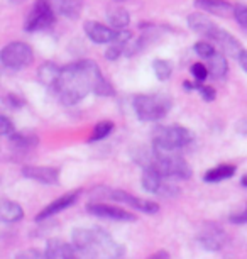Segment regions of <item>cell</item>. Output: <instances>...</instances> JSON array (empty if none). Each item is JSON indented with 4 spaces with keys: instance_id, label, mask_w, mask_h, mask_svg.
<instances>
[{
    "instance_id": "f35d334b",
    "label": "cell",
    "mask_w": 247,
    "mask_h": 259,
    "mask_svg": "<svg viewBox=\"0 0 247 259\" xmlns=\"http://www.w3.org/2000/svg\"><path fill=\"white\" fill-rule=\"evenodd\" d=\"M240 183H242V187H247V175H244V177H242Z\"/></svg>"
},
{
    "instance_id": "9c48e42d",
    "label": "cell",
    "mask_w": 247,
    "mask_h": 259,
    "mask_svg": "<svg viewBox=\"0 0 247 259\" xmlns=\"http://www.w3.org/2000/svg\"><path fill=\"white\" fill-rule=\"evenodd\" d=\"M88 212L95 217L100 219H109V221L114 222H134L135 215L127 212V210L120 208V207H114V205H105V203H90Z\"/></svg>"
},
{
    "instance_id": "2e32d148",
    "label": "cell",
    "mask_w": 247,
    "mask_h": 259,
    "mask_svg": "<svg viewBox=\"0 0 247 259\" xmlns=\"http://www.w3.org/2000/svg\"><path fill=\"white\" fill-rule=\"evenodd\" d=\"M188 26L191 31H195L200 36H205L208 39H212V36L215 34V31L219 29L215 22H212L210 19L203 14H190L188 16Z\"/></svg>"
},
{
    "instance_id": "603a6c76",
    "label": "cell",
    "mask_w": 247,
    "mask_h": 259,
    "mask_svg": "<svg viewBox=\"0 0 247 259\" xmlns=\"http://www.w3.org/2000/svg\"><path fill=\"white\" fill-rule=\"evenodd\" d=\"M163 177L158 169L151 168V166H146L142 173V188L146 190L147 193H159V190L163 187Z\"/></svg>"
},
{
    "instance_id": "d590c367",
    "label": "cell",
    "mask_w": 247,
    "mask_h": 259,
    "mask_svg": "<svg viewBox=\"0 0 247 259\" xmlns=\"http://www.w3.org/2000/svg\"><path fill=\"white\" fill-rule=\"evenodd\" d=\"M239 63H240V66L244 68V71L247 73V51L242 50V53L239 55Z\"/></svg>"
},
{
    "instance_id": "44dd1931",
    "label": "cell",
    "mask_w": 247,
    "mask_h": 259,
    "mask_svg": "<svg viewBox=\"0 0 247 259\" xmlns=\"http://www.w3.org/2000/svg\"><path fill=\"white\" fill-rule=\"evenodd\" d=\"M60 73H61V68L58 65H55V63H44V65L39 68V71H37V78H39V81L47 90L55 92L56 83L60 80Z\"/></svg>"
},
{
    "instance_id": "cb8c5ba5",
    "label": "cell",
    "mask_w": 247,
    "mask_h": 259,
    "mask_svg": "<svg viewBox=\"0 0 247 259\" xmlns=\"http://www.w3.org/2000/svg\"><path fill=\"white\" fill-rule=\"evenodd\" d=\"M234 175H235V166L220 164V166H217V168H212L210 171H207L203 180H205L207 183H219L222 180L232 178Z\"/></svg>"
},
{
    "instance_id": "836d02e7",
    "label": "cell",
    "mask_w": 247,
    "mask_h": 259,
    "mask_svg": "<svg viewBox=\"0 0 247 259\" xmlns=\"http://www.w3.org/2000/svg\"><path fill=\"white\" fill-rule=\"evenodd\" d=\"M17 257H21V259H29V257L39 259V257H44V254L39 252V251H37V249H29V251H26V252L17 254Z\"/></svg>"
},
{
    "instance_id": "6da1fadb",
    "label": "cell",
    "mask_w": 247,
    "mask_h": 259,
    "mask_svg": "<svg viewBox=\"0 0 247 259\" xmlns=\"http://www.w3.org/2000/svg\"><path fill=\"white\" fill-rule=\"evenodd\" d=\"M93 92L98 97H112L114 87L102 75L98 65L90 60H81L61 68L60 80L53 94L66 105H75Z\"/></svg>"
},
{
    "instance_id": "83f0119b",
    "label": "cell",
    "mask_w": 247,
    "mask_h": 259,
    "mask_svg": "<svg viewBox=\"0 0 247 259\" xmlns=\"http://www.w3.org/2000/svg\"><path fill=\"white\" fill-rule=\"evenodd\" d=\"M153 70L154 73H156V78L158 80H168L169 76H171V73H173V66H171V63L166 61V60H156L153 63Z\"/></svg>"
},
{
    "instance_id": "7402d4cb",
    "label": "cell",
    "mask_w": 247,
    "mask_h": 259,
    "mask_svg": "<svg viewBox=\"0 0 247 259\" xmlns=\"http://www.w3.org/2000/svg\"><path fill=\"white\" fill-rule=\"evenodd\" d=\"M208 60V75H212L217 80H220V78H224L227 75V71H229V63H227L225 56L222 55V53L215 51L212 56L207 58Z\"/></svg>"
},
{
    "instance_id": "30bf717a",
    "label": "cell",
    "mask_w": 247,
    "mask_h": 259,
    "mask_svg": "<svg viewBox=\"0 0 247 259\" xmlns=\"http://www.w3.org/2000/svg\"><path fill=\"white\" fill-rule=\"evenodd\" d=\"M22 177L44 185H58L60 183V169L51 168V166H24Z\"/></svg>"
},
{
    "instance_id": "74e56055",
    "label": "cell",
    "mask_w": 247,
    "mask_h": 259,
    "mask_svg": "<svg viewBox=\"0 0 247 259\" xmlns=\"http://www.w3.org/2000/svg\"><path fill=\"white\" fill-rule=\"evenodd\" d=\"M6 109H7V104H6V100H2V99H0V115H2L4 112H6Z\"/></svg>"
},
{
    "instance_id": "1f68e13d",
    "label": "cell",
    "mask_w": 247,
    "mask_h": 259,
    "mask_svg": "<svg viewBox=\"0 0 247 259\" xmlns=\"http://www.w3.org/2000/svg\"><path fill=\"white\" fill-rule=\"evenodd\" d=\"M191 75L195 76L196 80L203 81L208 76V68L205 65H202V63H195V65H191Z\"/></svg>"
},
{
    "instance_id": "60d3db41",
    "label": "cell",
    "mask_w": 247,
    "mask_h": 259,
    "mask_svg": "<svg viewBox=\"0 0 247 259\" xmlns=\"http://www.w3.org/2000/svg\"><path fill=\"white\" fill-rule=\"evenodd\" d=\"M117 2H122V0H117Z\"/></svg>"
},
{
    "instance_id": "4dcf8cb0",
    "label": "cell",
    "mask_w": 247,
    "mask_h": 259,
    "mask_svg": "<svg viewBox=\"0 0 247 259\" xmlns=\"http://www.w3.org/2000/svg\"><path fill=\"white\" fill-rule=\"evenodd\" d=\"M14 133V124L12 120L6 115H0V136H11Z\"/></svg>"
},
{
    "instance_id": "ffe728a7",
    "label": "cell",
    "mask_w": 247,
    "mask_h": 259,
    "mask_svg": "<svg viewBox=\"0 0 247 259\" xmlns=\"http://www.w3.org/2000/svg\"><path fill=\"white\" fill-rule=\"evenodd\" d=\"M195 6L198 9H202V11L215 14V16H220V17L234 14L232 4L225 2V0H195Z\"/></svg>"
},
{
    "instance_id": "5bb4252c",
    "label": "cell",
    "mask_w": 247,
    "mask_h": 259,
    "mask_svg": "<svg viewBox=\"0 0 247 259\" xmlns=\"http://www.w3.org/2000/svg\"><path fill=\"white\" fill-rule=\"evenodd\" d=\"M76 256H78L76 247L71 246V244H66L65 241L51 239V241H47L46 244L44 257L47 259H73Z\"/></svg>"
},
{
    "instance_id": "f1b7e54d",
    "label": "cell",
    "mask_w": 247,
    "mask_h": 259,
    "mask_svg": "<svg viewBox=\"0 0 247 259\" xmlns=\"http://www.w3.org/2000/svg\"><path fill=\"white\" fill-rule=\"evenodd\" d=\"M234 17L237 24L247 31V6L245 4H239V6L234 7Z\"/></svg>"
},
{
    "instance_id": "d4e9b609",
    "label": "cell",
    "mask_w": 247,
    "mask_h": 259,
    "mask_svg": "<svg viewBox=\"0 0 247 259\" xmlns=\"http://www.w3.org/2000/svg\"><path fill=\"white\" fill-rule=\"evenodd\" d=\"M107 21L110 24V27H114L115 31H119V29H125L129 26L130 16H129V12L125 11V9L117 7V9H114V11H109Z\"/></svg>"
},
{
    "instance_id": "9a60e30c",
    "label": "cell",
    "mask_w": 247,
    "mask_h": 259,
    "mask_svg": "<svg viewBox=\"0 0 247 259\" xmlns=\"http://www.w3.org/2000/svg\"><path fill=\"white\" fill-rule=\"evenodd\" d=\"M212 41H215L217 45L222 48V51L227 53L232 58H239V55L242 53V46L237 39L232 36L230 32L224 31V29H217L215 34L212 36Z\"/></svg>"
},
{
    "instance_id": "8d00e7d4",
    "label": "cell",
    "mask_w": 247,
    "mask_h": 259,
    "mask_svg": "<svg viewBox=\"0 0 247 259\" xmlns=\"http://www.w3.org/2000/svg\"><path fill=\"white\" fill-rule=\"evenodd\" d=\"M153 257H156V259H159V257H169V254L166 251H159L156 254H153Z\"/></svg>"
},
{
    "instance_id": "7a4b0ae2",
    "label": "cell",
    "mask_w": 247,
    "mask_h": 259,
    "mask_svg": "<svg viewBox=\"0 0 247 259\" xmlns=\"http://www.w3.org/2000/svg\"><path fill=\"white\" fill-rule=\"evenodd\" d=\"M73 246L76 251L88 257H107L119 259L124 256V246H120L112 239V236L100 227H80L71 234Z\"/></svg>"
},
{
    "instance_id": "f546056e",
    "label": "cell",
    "mask_w": 247,
    "mask_h": 259,
    "mask_svg": "<svg viewBox=\"0 0 247 259\" xmlns=\"http://www.w3.org/2000/svg\"><path fill=\"white\" fill-rule=\"evenodd\" d=\"M195 51H196L198 56H202V58H205V60H207L208 56H212L215 53V48L212 45H208V42L200 41V42H196V45H195Z\"/></svg>"
},
{
    "instance_id": "8992f818",
    "label": "cell",
    "mask_w": 247,
    "mask_h": 259,
    "mask_svg": "<svg viewBox=\"0 0 247 259\" xmlns=\"http://www.w3.org/2000/svg\"><path fill=\"white\" fill-rule=\"evenodd\" d=\"M34 60L32 48L21 41L9 42L0 51V63L11 70H22L29 66Z\"/></svg>"
},
{
    "instance_id": "d6986e66",
    "label": "cell",
    "mask_w": 247,
    "mask_h": 259,
    "mask_svg": "<svg viewBox=\"0 0 247 259\" xmlns=\"http://www.w3.org/2000/svg\"><path fill=\"white\" fill-rule=\"evenodd\" d=\"M24 217V210L17 202L7 198H0V222L14 224Z\"/></svg>"
},
{
    "instance_id": "52a82bcc",
    "label": "cell",
    "mask_w": 247,
    "mask_h": 259,
    "mask_svg": "<svg viewBox=\"0 0 247 259\" xmlns=\"http://www.w3.org/2000/svg\"><path fill=\"white\" fill-rule=\"evenodd\" d=\"M53 24H55V9L51 7L50 0H36L26 17L24 29L27 32H37L50 29Z\"/></svg>"
},
{
    "instance_id": "4316f807",
    "label": "cell",
    "mask_w": 247,
    "mask_h": 259,
    "mask_svg": "<svg viewBox=\"0 0 247 259\" xmlns=\"http://www.w3.org/2000/svg\"><path fill=\"white\" fill-rule=\"evenodd\" d=\"M37 139L36 136L32 134H11V144L16 146L19 149H29V148H34L37 144Z\"/></svg>"
},
{
    "instance_id": "7c38bea8",
    "label": "cell",
    "mask_w": 247,
    "mask_h": 259,
    "mask_svg": "<svg viewBox=\"0 0 247 259\" xmlns=\"http://www.w3.org/2000/svg\"><path fill=\"white\" fill-rule=\"evenodd\" d=\"M85 34L90 41L96 42V45H109L110 41L115 37V31L114 27H109L105 24H100V22H95V21H86L85 22Z\"/></svg>"
},
{
    "instance_id": "484cf974",
    "label": "cell",
    "mask_w": 247,
    "mask_h": 259,
    "mask_svg": "<svg viewBox=\"0 0 247 259\" xmlns=\"http://www.w3.org/2000/svg\"><path fill=\"white\" fill-rule=\"evenodd\" d=\"M114 131V122L112 120H102L93 127V133H91L88 143H98V141L105 139L107 136Z\"/></svg>"
},
{
    "instance_id": "e575fe53",
    "label": "cell",
    "mask_w": 247,
    "mask_h": 259,
    "mask_svg": "<svg viewBox=\"0 0 247 259\" xmlns=\"http://www.w3.org/2000/svg\"><path fill=\"white\" fill-rule=\"evenodd\" d=\"M230 221L234 222V224H245V222H247V207H245L244 212L232 215V217H230Z\"/></svg>"
},
{
    "instance_id": "e0dca14e",
    "label": "cell",
    "mask_w": 247,
    "mask_h": 259,
    "mask_svg": "<svg viewBox=\"0 0 247 259\" xmlns=\"http://www.w3.org/2000/svg\"><path fill=\"white\" fill-rule=\"evenodd\" d=\"M56 14L66 19H78L83 11V0H50Z\"/></svg>"
},
{
    "instance_id": "4fadbf2b",
    "label": "cell",
    "mask_w": 247,
    "mask_h": 259,
    "mask_svg": "<svg viewBox=\"0 0 247 259\" xmlns=\"http://www.w3.org/2000/svg\"><path fill=\"white\" fill-rule=\"evenodd\" d=\"M78 192H71V193H68V195H63V197L60 198H56L55 202H51L47 207H44L41 210L39 213L36 215V221L39 222V221H46V219H50L53 217V215H56V213H60L63 212V210H66V208H70L71 205H73L76 200H78Z\"/></svg>"
},
{
    "instance_id": "3957f363",
    "label": "cell",
    "mask_w": 247,
    "mask_h": 259,
    "mask_svg": "<svg viewBox=\"0 0 247 259\" xmlns=\"http://www.w3.org/2000/svg\"><path fill=\"white\" fill-rule=\"evenodd\" d=\"M174 151H158L154 149L153 156L149 158L151 168L158 169L163 178H176L188 180L191 177V168L181 156L173 154Z\"/></svg>"
},
{
    "instance_id": "ac0fdd59",
    "label": "cell",
    "mask_w": 247,
    "mask_h": 259,
    "mask_svg": "<svg viewBox=\"0 0 247 259\" xmlns=\"http://www.w3.org/2000/svg\"><path fill=\"white\" fill-rule=\"evenodd\" d=\"M130 37H132V34L129 31H125V29H119L117 34H115V37L112 41L109 42V48L107 51H105V58L110 61H115L117 58L125 53V48H127V42L130 41Z\"/></svg>"
},
{
    "instance_id": "d6a6232c",
    "label": "cell",
    "mask_w": 247,
    "mask_h": 259,
    "mask_svg": "<svg viewBox=\"0 0 247 259\" xmlns=\"http://www.w3.org/2000/svg\"><path fill=\"white\" fill-rule=\"evenodd\" d=\"M198 90H200V94L203 97V100L205 102H212L215 100V90L212 89V87H207V85H198Z\"/></svg>"
},
{
    "instance_id": "5b68a950",
    "label": "cell",
    "mask_w": 247,
    "mask_h": 259,
    "mask_svg": "<svg viewBox=\"0 0 247 259\" xmlns=\"http://www.w3.org/2000/svg\"><path fill=\"white\" fill-rule=\"evenodd\" d=\"M193 134L181 125L159 127L154 131V149L158 151H178L191 143Z\"/></svg>"
},
{
    "instance_id": "ab89813d",
    "label": "cell",
    "mask_w": 247,
    "mask_h": 259,
    "mask_svg": "<svg viewBox=\"0 0 247 259\" xmlns=\"http://www.w3.org/2000/svg\"><path fill=\"white\" fill-rule=\"evenodd\" d=\"M9 2H11V4H21L22 0H9Z\"/></svg>"
},
{
    "instance_id": "277c9868",
    "label": "cell",
    "mask_w": 247,
    "mask_h": 259,
    "mask_svg": "<svg viewBox=\"0 0 247 259\" xmlns=\"http://www.w3.org/2000/svg\"><path fill=\"white\" fill-rule=\"evenodd\" d=\"M171 109V99L161 94L137 95L134 99V110L139 120L142 122H156L163 119Z\"/></svg>"
},
{
    "instance_id": "ba28073f",
    "label": "cell",
    "mask_w": 247,
    "mask_h": 259,
    "mask_svg": "<svg viewBox=\"0 0 247 259\" xmlns=\"http://www.w3.org/2000/svg\"><path fill=\"white\" fill-rule=\"evenodd\" d=\"M95 192H98L102 195H96V198H107V200H114V202H120V203H127L132 208H137L144 213H158L159 212V205L156 202H151V200H144V198H137L134 195H130L124 190H114V188H96Z\"/></svg>"
},
{
    "instance_id": "8fae6325",
    "label": "cell",
    "mask_w": 247,
    "mask_h": 259,
    "mask_svg": "<svg viewBox=\"0 0 247 259\" xmlns=\"http://www.w3.org/2000/svg\"><path fill=\"white\" fill-rule=\"evenodd\" d=\"M198 242H200L207 251H220V249L225 246L227 236L220 227L210 224V226L203 227V231L200 232V236H198Z\"/></svg>"
}]
</instances>
